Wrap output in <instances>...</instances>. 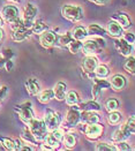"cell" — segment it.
Wrapping results in <instances>:
<instances>
[{"label":"cell","instance_id":"cell-3","mask_svg":"<svg viewBox=\"0 0 135 151\" xmlns=\"http://www.w3.org/2000/svg\"><path fill=\"white\" fill-rule=\"evenodd\" d=\"M28 128L30 129L31 134L35 136V139H36L38 142L43 141V139H45L46 134L49 133V129H48V127L45 125L44 120L36 119V118L31 119V120L28 122Z\"/></svg>","mask_w":135,"mask_h":151},{"label":"cell","instance_id":"cell-5","mask_svg":"<svg viewBox=\"0 0 135 151\" xmlns=\"http://www.w3.org/2000/svg\"><path fill=\"white\" fill-rule=\"evenodd\" d=\"M15 111L19 114V118L28 124L31 119L35 118V112L32 110V104L31 101H25L20 105L15 106Z\"/></svg>","mask_w":135,"mask_h":151},{"label":"cell","instance_id":"cell-47","mask_svg":"<svg viewBox=\"0 0 135 151\" xmlns=\"http://www.w3.org/2000/svg\"><path fill=\"white\" fill-rule=\"evenodd\" d=\"M4 25V19H2V16L0 15V27H2Z\"/></svg>","mask_w":135,"mask_h":151},{"label":"cell","instance_id":"cell-45","mask_svg":"<svg viewBox=\"0 0 135 151\" xmlns=\"http://www.w3.org/2000/svg\"><path fill=\"white\" fill-rule=\"evenodd\" d=\"M90 1H92L95 5H97V6H105L106 4H109L110 2V0H90Z\"/></svg>","mask_w":135,"mask_h":151},{"label":"cell","instance_id":"cell-7","mask_svg":"<svg viewBox=\"0 0 135 151\" xmlns=\"http://www.w3.org/2000/svg\"><path fill=\"white\" fill-rule=\"evenodd\" d=\"M111 89L110 81L105 80V78H100V77H96L94 80V86H92V90H91V96L94 101H98L99 98L103 95V91Z\"/></svg>","mask_w":135,"mask_h":151},{"label":"cell","instance_id":"cell-50","mask_svg":"<svg viewBox=\"0 0 135 151\" xmlns=\"http://www.w3.org/2000/svg\"><path fill=\"white\" fill-rule=\"evenodd\" d=\"M134 150H135V148H134Z\"/></svg>","mask_w":135,"mask_h":151},{"label":"cell","instance_id":"cell-26","mask_svg":"<svg viewBox=\"0 0 135 151\" xmlns=\"http://www.w3.org/2000/svg\"><path fill=\"white\" fill-rule=\"evenodd\" d=\"M77 109L80 111H96V112H99L100 111V105L97 101H84V103H80L76 105Z\"/></svg>","mask_w":135,"mask_h":151},{"label":"cell","instance_id":"cell-16","mask_svg":"<svg viewBox=\"0 0 135 151\" xmlns=\"http://www.w3.org/2000/svg\"><path fill=\"white\" fill-rule=\"evenodd\" d=\"M99 120H100V115L96 111H82L81 112L80 124L83 125V126L99 122Z\"/></svg>","mask_w":135,"mask_h":151},{"label":"cell","instance_id":"cell-33","mask_svg":"<svg viewBox=\"0 0 135 151\" xmlns=\"http://www.w3.org/2000/svg\"><path fill=\"white\" fill-rule=\"evenodd\" d=\"M123 69L132 74V75H135V55H128L126 57V61L123 63Z\"/></svg>","mask_w":135,"mask_h":151},{"label":"cell","instance_id":"cell-39","mask_svg":"<svg viewBox=\"0 0 135 151\" xmlns=\"http://www.w3.org/2000/svg\"><path fill=\"white\" fill-rule=\"evenodd\" d=\"M0 144L6 150H16L14 139H9V137H2V136H0Z\"/></svg>","mask_w":135,"mask_h":151},{"label":"cell","instance_id":"cell-29","mask_svg":"<svg viewBox=\"0 0 135 151\" xmlns=\"http://www.w3.org/2000/svg\"><path fill=\"white\" fill-rule=\"evenodd\" d=\"M21 139L27 143V144H30V145H36L37 144V141L35 139V136L31 134V132H30V129L27 127L25 129H22V132H21Z\"/></svg>","mask_w":135,"mask_h":151},{"label":"cell","instance_id":"cell-43","mask_svg":"<svg viewBox=\"0 0 135 151\" xmlns=\"http://www.w3.org/2000/svg\"><path fill=\"white\" fill-rule=\"evenodd\" d=\"M117 149L118 150H121V151H125V150H131L132 148L129 147V144L127 143V141H121V142H118L117 143Z\"/></svg>","mask_w":135,"mask_h":151},{"label":"cell","instance_id":"cell-19","mask_svg":"<svg viewBox=\"0 0 135 151\" xmlns=\"http://www.w3.org/2000/svg\"><path fill=\"white\" fill-rule=\"evenodd\" d=\"M32 35V30L30 28H27V27H22L17 30H14L12 34V39L16 43H21L25 39L30 37Z\"/></svg>","mask_w":135,"mask_h":151},{"label":"cell","instance_id":"cell-38","mask_svg":"<svg viewBox=\"0 0 135 151\" xmlns=\"http://www.w3.org/2000/svg\"><path fill=\"white\" fill-rule=\"evenodd\" d=\"M82 43L81 40H76V39H72L71 43L68 44V50L72 54H77L80 51L82 50Z\"/></svg>","mask_w":135,"mask_h":151},{"label":"cell","instance_id":"cell-28","mask_svg":"<svg viewBox=\"0 0 135 151\" xmlns=\"http://www.w3.org/2000/svg\"><path fill=\"white\" fill-rule=\"evenodd\" d=\"M54 98V92L53 89H45L39 91V93L37 95V99L40 104H48Z\"/></svg>","mask_w":135,"mask_h":151},{"label":"cell","instance_id":"cell-15","mask_svg":"<svg viewBox=\"0 0 135 151\" xmlns=\"http://www.w3.org/2000/svg\"><path fill=\"white\" fill-rule=\"evenodd\" d=\"M114 49L118 51L123 57H128V55H131L132 52H133V46H132V44L127 43L123 37L116 38Z\"/></svg>","mask_w":135,"mask_h":151},{"label":"cell","instance_id":"cell-31","mask_svg":"<svg viewBox=\"0 0 135 151\" xmlns=\"http://www.w3.org/2000/svg\"><path fill=\"white\" fill-rule=\"evenodd\" d=\"M110 68L106 66V65H103V63H98L97 67L95 68L94 70V75L96 77H100V78H105L110 75Z\"/></svg>","mask_w":135,"mask_h":151},{"label":"cell","instance_id":"cell-21","mask_svg":"<svg viewBox=\"0 0 135 151\" xmlns=\"http://www.w3.org/2000/svg\"><path fill=\"white\" fill-rule=\"evenodd\" d=\"M109 81H110L111 89L114 90V91H121V90L126 87V84H127L126 77L123 75H121V74H116V75H113Z\"/></svg>","mask_w":135,"mask_h":151},{"label":"cell","instance_id":"cell-18","mask_svg":"<svg viewBox=\"0 0 135 151\" xmlns=\"http://www.w3.org/2000/svg\"><path fill=\"white\" fill-rule=\"evenodd\" d=\"M98 65V59L95 55H86L82 61V69L87 74H94L95 68Z\"/></svg>","mask_w":135,"mask_h":151},{"label":"cell","instance_id":"cell-1","mask_svg":"<svg viewBox=\"0 0 135 151\" xmlns=\"http://www.w3.org/2000/svg\"><path fill=\"white\" fill-rule=\"evenodd\" d=\"M64 135H65V130L62 129L61 127L49 132L46 134L45 139H43L44 144L42 145V150H53V149H57L60 145V143L62 142Z\"/></svg>","mask_w":135,"mask_h":151},{"label":"cell","instance_id":"cell-20","mask_svg":"<svg viewBox=\"0 0 135 151\" xmlns=\"http://www.w3.org/2000/svg\"><path fill=\"white\" fill-rule=\"evenodd\" d=\"M106 31H108V34L110 35L111 37L120 38V37H123L125 29H123V27L119 24L117 21H114V20H111L110 22L108 23V27H106Z\"/></svg>","mask_w":135,"mask_h":151},{"label":"cell","instance_id":"cell-22","mask_svg":"<svg viewBox=\"0 0 135 151\" xmlns=\"http://www.w3.org/2000/svg\"><path fill=\"white\" fill-rule=\"evenodd\" d=\"M87 32H88V36L90 37H105L108 34V31L97 23H91L88 25Z\"/></svg>","mask_w":135,"mask_h":151},{"label":"cell","instance_id":"cell-12","mask_svg":"<svg viewBox=\"0 0 135 151\" xmlns=\"http://www.w3.org/2000/svg\"><path fill=\"white\" fill-rule=\"evenodd\" d=\"M57 39H58L57 32H54L52 30H46L39 35V43L45 49H51V47L56 46Z\"/></svg>","mask_w":135,"mask_h":151},{"label":"cell","instance_id":"cell-4","mask_svg":"<svg viewBox=\"0 0 135 151\" xmlns=\"http://www.w3.org/2000/svg\"><path fill=\"white\" fill-rule=\"evenodd\" d=\"M80 119H81V111L77 109L76 105L71 106V109L66 112L62 125L66 129H74L75 127L80 125Z\"/></svg>","mask_w":135,"mask_h":151},{"label":"cell","instance_id":"cell-17","mask_svg":"<svg viewBox=\"0 0 135 151\" xmlns=\"http://www.w3.org/2000/svg\"><path fill=\"white\" fill-rule=\"evenodd\" d=\"M111 20L117 21L125 30H128V29H131V27H132V20H131V17H129V15H128L127 13H123V12L114 13V14L111 16Z\"/></svg>","mask_w":135,"mask_h":151},{"label":"cell","instance_id":"cell-27","mask_svg":"<svg viewBox=\"0 0 135 151\" xmlns=\"http://www.w3.org/2000/svg\"><path fill=\"white\" fill-rule=\"evenodd\" d=\"M76 142H77V136L75 133H73V132L65 133L64 139H62V144L65 145L66 149H73Z\"/></svg>","mask_w":135,"mask_h":151},{"label":"cell","instance_id":"cell-44","mask_svg":"<svg viewBox=\"0 0 135 151\" xmlns=\"http://www.w3.org/2000/svg\"><path fill=\"white\" fill-rule=\"evenodd\" d=\"M126 125H127V126L129 127V128H131V129H132V130L135 133V114H134V115H132V116H131V118L127 120Z\"/></svg>","mask_w":135,"mask_h":151},{"label":"cell","instance_id":"cell-30","mask_svg":"<svg viewBox=\"0 0 135 151\" xmlns=\"http://www.w3.org/2000/svg\"><path fill=\"white\" fill-rule=\"evenodd\" d=\"M65 101L68 106H75L80 103V97H79V93L74 90H69L67 91L66 93V97H65Z\"/></svg>","mask_w":135,"mask_h":151},{"label":"cell","instance_id":"cell-9","mask_svg":"<svg viewBox=\"0 0 135 151\" xmlns=\"http://www.w3.org/2000/svg\"><path fill=\"white\" fill-rule=\"evenodd\" d=\"M37 13H38V9H37L35 5H32L30 2L27 4V6L25 7V11H23V16H22L23 22H25V27L31 29L37 16Z\"/></svg>","mask_w":135,"mask_h":151},{"label":"cell","instance_id":"cell-23","mask_svg":"<svg viewBox=\"0 0 135 151\" xmlns=\"http://www.w3.org/2000/svg\"><path fill=\"white\" fill-rule=\"evenodd\" d=\"M25 89L30 96H37L40 91V86L35 77H29L25 81Z\"/></svg>","mask_w":135,"mask_h":151},{"label":"cell","instance_id":"cell-37","mask_svg":"<svg viewBox=\"0 0 135 151\" xmlns=\"http://www.w3.org/2000/svg\"><path fill=\"white\" fill-rule=\"evenodd\" d=\"M95 149L98 151H117V145L112 144V143H108V142H98L95 145Z\"/></svg>","mask_w":135,"mask_h":151},{"label":"cell","instance_id":"cell-36","mask_svg":"<svg viewBox=\"0 0 135 151\" xmlns=\"http://www.w3.org/2000/svg\"><path fill=\"white\" fill-rule=\"evenodd\" d=\"M104 106H105V110H106L108 112L118 111V110H119V106H120V103H119L118 99H116V98H109L108 101H105Z\"/></svg>","mask_w":135,"mask_h":151},{"label":"cell","instance_id":"cell-40","mask_svg":"<svg viewBox=\"0 0 135 151\" xmlns=\"http://www.w3.org/2000/svg\"><path fill=\"white\" fill-rule=\"evenodd\" d=\"M9 23V27H11V29H12V31L14 30H17V29H20V28H22V27H25V22H23V19L22 17H16V19H14L13 21L11 22H8Z\"/></svg>","mask_w":135,"mask_h":151},{"label":"cell","instance_id":"cell-24","mask_svg":"<svg viewBox=\"0 0 135 151\" xmlns=\"http://www.w3.org/2000/svg\"><path fill=\"white\" fill-rule=\"evenodd\" d=\"M53 92H54V98L58 101H65L66 93H67V86L65 82H57L54 88H53Z\"/></svg>","mask_w":135,"mask_h":151},{"label":"cell","instance_id":"cell-6","mask_svg":"<svg viewBox=\"0 0 135 151\" xmlns=\"http://www.w3.org/2000/svg\"><path fill=\"white\" fill-rule=\"evenodd\" d=\"M43 120H44L45 125L48 127L49 132L59 128L62 122V119H61V116H60V114L58 113V112L52 111L51 109H48V110L45 111L44 119H43Z\"/></svg>","mask_w":135,"mask_h":151},{"label":"cell","instance_id":"cell-42","mask_svg":"<svg viewBox=\"0 0 135 151\" xmlns=\"http://www.w3.org/2000/svg\"><path fill=\"white\" fill-rule=\"evenodd\" d=\"M8 91H9V88L7 86H1L0 87V104L6 99V97L8 95Z\"/></svg>","mask_w":135,"mask_h":151},{"label":"cell","instance_id":"cell-8","mask_svg":"<svg viewBox=\"0 0 135 151\" xmlns=\"http://www.w3.org/2000/svg\"><path fill=\"white\" fill-rule=\"evenodd\" d=\"M15 57V53L11 49H4L0 52V69L5 68L7 72H12L14 67L13 58Z\"/></svg>","mask_w":135,"mask_h":151},{"label":"cell","instance_id":"cell-14","mask_svg":"<svg viewBox=\"0 0 135 151\" xmlns=\"http://www.w3.org/2000/svg\"><path fill=\"white\" fill-rule=\"evenodd\" d=\"M1 16H2V19L5 21L11 22L14 19H16V17L20 16V11H19V8L15 5L9 4V5H6V6L2 7V9H1Z\"/></svg>","mask_w":135,"mask_h":151},{"label":"cell","instance_id":"cell-13","mask_svg":"<svg viewBox=\"0 0 135 151\" xmlns=\"http://www.w3.org/2000/svg\"><path fill=\"white\" fill-rule=\"evenodd\" d=\"M102 47L99 46V44L97 43V40L95 38H87L83 40L82 43V52L84 55H96L98 53V51Z\"/></svg>","mask_w":135,"mask_h":151},{"label":"cell","instance_id":"cell-25","mask_svg":"<svg viewBox=\"0 0 135 151\" xmlns=\"http://www.w3.org/2000/svg\"><path fill=\"white\" fill-rule=\"evenodd\" d=\"M71 34H72L73 39H76V40H81V42H83L84 39L88 38L87 28H84L83 25H80V24L75 25L73 29H72Z\"/></svg>","mask_w":135,"mask_h":151},{"label":"cell","instance_id":"cell-49","mask_svg":"<svg viewBox=\"0 0 135 151\" xmlns=\"http://www.w3.org/2000/svg\"><path fill=\"white\" fill-rule=\"evenodd\" d=\"M134 46H135V43H134Z\"/></svg>","mask_w":135,"mask_h":151},{"label":"cell","instance_id":"cell-46","mask_svg":"<svg viewBox=\"0 0 135 151\" xmlns=\"http://www.w3.org/2000/svg\"><path fill=\"white\" fill-rule=\"evenodd\" d=\"M4 37H5V31H4L2 27H0V43L4 40Z\"/></svg>","mask_w":135,"mask_h":151},{"label":"cell","instance_id":"cell-41","mask_svg":"<svg viewBox=\"0 0 135 151\" xmlns=\"http://www.w3.org/2000/svg\"><path fill=\"white\" fill-rule=\"evenodd\" d=\"M123 38L126 40V42H127V43H129V44H132V45L135 43V34L131 32V31L125 30V31H123Z\"/></svg>","mask_w":135,"mask_h":151},{"label":"cell","instance_id":"cell-10","mask_svg":"<svg viewBox=\"0 0 135 151\" xmlns=\"http://www.w3.org/2000/svg\"><path fill=\"white\" fill-rule=\"evenodd\" d=\"M103 133H104V126H102L99 122L91 124V125H84V135L87 139L95 141L102 137Z\"/></svg>","mask_w":135,"mask_h":151},{"label":"cell","instance_id":"cell-35","mask_svg":"<svg viewBox=\"0 0 135 151\" xmlns=\"http://www.w3.org/2000/svg\"><path fill=\"white\" fill-rule=\"evenodd\" d=\"M72 39H73V37H72L71 31H67L66 34H64V35H61V36H58L57 44H56V45L61 46V47H66V46H68V44L71 43Z\"/></svg>","mask_w":135,"mask_h":151},{"label":"cell","instance_id":"cell-48","mask_svg":"<svg viewBox=\"0 0 135 151\" xmlns=\"http://www.w3.org/2000/svg\"><path fill=\"white\" fill-rule=\"evenodd\" d=\"M9 1H12V2H21L22 0H9Z\"/></svg>","mask_w":135,"mask_h":151},{"label":"cell","instance_id":"cell-2","mask_svg":"<svg viewBox=\"0 0 135 151\" xmlns=\"http://www.w3.org/2000/svg\"><path fill=\"white\" fill-rule=\"evenodd\" d=\"M61 15L71 22H80L84 17V11L80 5L66 4L61 7Z\"/></svg>","mask_w":135,"mask_h":151},{"label":"cell","instance_id":"cell-32","mask_svg":"<svg viewBox=\"0 0 135 151\" xmlns=\"http://www.w3.org/2000/svg\"><path fill=\"white\" fill-rule=\"evenodd\" d=\"M31 30H32V34L40 35V34H43L44 31L49 30V27H48V24H46L44 21H42V20H37V21L34 22V24H32V27H31Z\"/></svg>","mask_w":135,"mask_h":151},{"label":"cell","instance_id":"cell-34","mask_svg":"<svg viewBox=\"0 0 135 151\" xmlns=\"http://www.w3.org/2000/svg\"><path fill=\"white\" fill-rule=\"evenodd\" d=\"M121 120H123V115L119 111H112V112H110L109 116H108V122L111 126L119 125L121 122Z\"/></svg>","mask_w":135,"mask_h":151},{"label":"cell","instance_id":"cell-11","mask_svg":"<svg viewBox=\"0 0 135 151\" xmlns=\"http://www.w3.org/2000/svg\"><path fill=\"white\" fill-rule=\"evenodd\" d=\"M133 133H134V132L127 126L126 122H125L123 126H120V128L116 129V130L112 133L111 139H112L114 143H118V142H121V141H127V139L131 137V135H132Z\"/></svg>","mask_w":135,"mask_h":151}]
</instances>
